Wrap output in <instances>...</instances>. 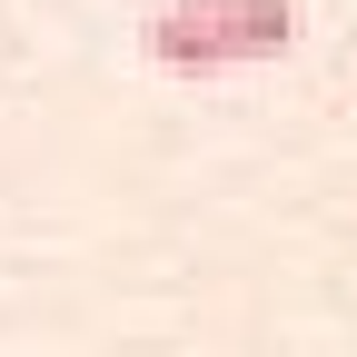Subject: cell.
<instances>
[{"label": "cell", "mask_w": 357, "mask_h": 357, "mask_svg": "<svg viewBox=\"0 0 357 357\" xmlns=\"http://www.w3.org/2000/svg\"><path fill=\"white\" fill-rule=\"evenodd\" d=\"M298 40L288 0H169L149 20V50L169 70H248V60H278Z\"/></svg>", "instance_id": "cell-1"}]
</instances>
